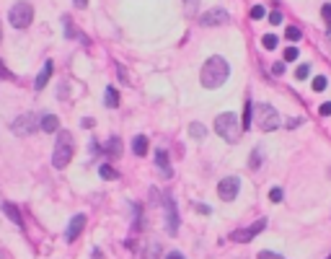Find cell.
Instances as JSON below:
<instances>
[{"label":"cell","instance_id":"6da1fadb","mask_svg":"<svg viewBox=\"0 0 331 259\" xmlns=\"http://www.w3.org/2000/svg\"><path fill=\"white\" fill-rule=\"evenodd\" d=\"M228 75H230V68H228V63H225V57L212 55V57H210L207 63L202 65L200 81H202L204 88H220L225 81H228Z\"/></svg>","mask_w":331,"mask_h":259},{"label":"cell","instance_id":"7a4b0ae2","mask_svg":"<svg viewBox=\"0 0 331 259\" xmlns=\"http://www.w3.org/2000/svg\"><path fill=\"white\" fill-rule=\"evenodd\" d=\"M215 132L220 135V138L225 140V143H238L240 140V125H238V114L236 112H222V114H218V119H215Z\"/></svg>","mask_w":331,"mask_h":259},{"label":"cell","instance_id":"3957f363","mask_svg":"<svg viewBox=\"0 0 331 259\" xmlns=\"http://www.w3.org/2000/svg\"><path fill=\"white\" fill-rule=\"evenodd\" d=\"M72 150H75V143H72V135L68 130H60L57 132V143H54V153H52V166L54 169H65L72 158Z\"/></svg>","mask_w":331,"mask_h":259},{"label":"cell","instance_id":"277c9868","mask_svg":"<svg viewBox=\"0 0 331 259\" xmlns=\"http://www.w3.org/2000/svg\"><path fill=\"white\" fill-rule=\"evenodd\" d=\"M254 119H256V125H259L262 132H272V130H277L282 125V117H280V112L272 104H259L256 109H254Z\"/></svg>","mask_w":331,"mask_h":259},{"label":"cell","instance_id":"5b68a950","mask_svg":"<svg viewBox=\"0 0 331 259\" xmlns=\"http://www.w3.org/2000/svg\"><path fill=\"white\" fill-rule=\"evenodd\" d=\"M32 19H34V8L28 3H24V0H18L8 13V21H10L13 29H28L32 26Z\"/></svg>","mask_w":331,"mask_h":259},{"label":"cell","instance_id":"8992f818","mask_svg":"<svg viewBox=\"0 0 331 259\" xmlns=\"http://www.w3.org/2000/svg\"><path fill=\"white\" fill-rule=\"evenodd\" d=\"M39 130V117L36 114H21V117H16L10 122V132L13 135H34Z\"/></svg>","mask_w":331,"mask_h":259},{"label":"cell","instance_id":"52a82bcc","mask_svg":"<svg viewBox=\"0 0 331 259\" xmlns=\"http://www.w3.org/2000/svg\"><path fill=\"white\" fill-rule=\"evenodd\" d=\"M266 228V218H259V220H254L248 228H238V231H233L230 233V238L236 241V243H248V241H254L262 231Z\"/></svg>","mask_w":331,"mask_h":259},{"label":"cell","instance_id":"ba28073f","mask_svg":"<svg viewBox=\"0 0 331 259\" xmlns=\"http://www.w3.org/2000/svg\"><path fill=\"white\" fill-rule=\"evenodd\" d=\"M238 189H240V179L238 176H225V179L218 181V194L225 202H233L238 197Z\"/></svg>","mask_w":331,"mask_h":259},{"label":"cell","instance_id":"9c48e42d","mask_svg":"<svg viewBox=\"0 0 331 259\" xmlns=\"http://www.w3.org/2000/svg\"><path fill=\"white\" fill-rule=\"evenodd\" d=\"M163 205H166V233L168 236H176L178 231V210H176V202L171 194L163 197Z\"/></svg>","mask_w":331,"mask_h":259},{"label":"cell","instance_id":"30bf717a","mask_svg":"<svg viewBox=\"0 0 331 259\" xmlns=\"http://www.w3.org/2000/svg\"><path fill=\"white\" fill-rule=\"evenodd\" d=\"M228 21H230V16H228V11H225V8H210V11H204L200 16L202 26H222Z\"/></svg>","mask_w":331,"mask_h":259},{"label":"cell","instance_id":"8fae6325","mask_svg":"<svg viewBox=\"0 0 331 259\" xmlns=\"http://www.w3.org/2000/svg\"><path fill=\"white\" fill-rule=\"evenodd\" d=\"M86 215L83 212H78V215H72V220H70V225H68V241H75V238H80V233H83V228H86Z\"/></svg>","mask_w":331,"mask_h":259},{"label":"cell","instance_id":"7c38bea8","mask_svg":"<svg viewBox=\"0 0 331 259\" xmlns=\"http://www.w3.org/2000/svg\"><path fill=\"white\" fill-rule=\"evenodd\" d=\"M52 73H54V65H52V60H47V63H44V68H42V73L36 75L34 88H36V91H44V86H47L50 78H52Z\"/></svg>","mask_w":331,"mask_h":259},{"label":"cell","instance_id":"4fadbf2b","mask_svg":"<svg viewBox=\"0 0 331 259\" xmlns=\"http://www.w3.org/2000/svg\"><path fill=\"white\" fill-rule=\"evenodd\" d=\"M62 24H65V37L68 39H78V42H83V44H88V37L80 32V29L78 26H75L70 19H62Z\"/></svg>","mask_w":331,"mask_h":259},{"label":"cell","instance_id":"5bb4252c","mask_svg":"<svg viewBox=\"0 0 331 259\" xmlns=\"http://www.w3.org/2000/svg\"><path fill=\"white\" fill-rule=\"evenodd\" d=\"M156 163L166 179H171V163H168V153L166 150H156Z\"/></svg>","mask_w":331,"mask_h":259},{"label":"cell","instance_id":"9a60e30c","mask_svg":"<svg viewBox=\"0 0 331 259\" xmlns=\"http://www.w3.org/2000/svg\"><path fill=\"white\" fill-rule=\"evenodd\" d=\"M39 127H42L44 132H50V135H52V132H57V130H60V119H57L54 114H44V117H42V122H39Z\"/></svg>","mask_w":331,"mask_h":259},{"label":"cell","instance_id":"2e32d148","mask_svg":"<svg viewBox=\"0 0 331 259\" xmlns=\"http://www.w3.org/2000/svg\"><path fill=\"white\" fill-rule=\"evenodd\" d=\"M3 212H6V215L13 220V223H16L18 228H24V220H21V212H18V207L16 205H13V202H3Z\"/></svg>","mask_w":331,"mask_h":259},{"label":"cell","instance_id":"e0dca14e","mask_svg":"<svg viewBox=\"0 0 331 259\" xmlns=\"http://www.w3.org/2000/svg\"><path fill=\"white\" fill-rule=\"evenodd\" d=\"M104 156H112V158H119L122 156V140L119 138H112L106 143V148H104Z\"/></svg>","mask_w":331,"mask_h":259},{"label":"cell","instance_id":"ac0fdd59","mask_svg":"<svg viewBox=\"0 0 331 259\" xmlns=\"http://www.w3.org/2000/svg\"><path fill=\"white\" fill-rule=\"evenodd\" d=\"M251 119H254V106H251V99H246L244 101V117H240V130H248Z\"/></svg>","mask_w":331,"mask_h":259},{"label":"cell","instance_id":"d6986e66","mask_svg":"<svg viewBox=\"0 0 331 259\" xmlns=\"http://www.w3.org/2000/svg\"><path fill=\"white\" fill-rule=\"evenodd\" d=\"M132 150H134V156H145L148 153V138H145V135H134Z\"/></svg>","mask_w":331,"mask_h":259},{"label":"cell","instance_id":"ffe728a7","mask_svg":"<svg viewBox=\"0 0 331 259\" xmlns=\"http://www.w3.org/2000/svg\"><path fill=\"white\" fill-rule=\"evenodd\" d=\"M104 104L109 106V109H114V106H119V91L114 86L106 88V96H104Z\"/></svg>","mask_w":331,"mask_h":259},{"label":"cell","instance_id":"44dd1931","mask_svg":"<svg viewBox=\"0 0 331 259\" xmlns=\"http://www.w3.org/2000/svg\"><path fill=\"white\" fill-rule=\"evenodd\" d=\"M189 135L194 140H204V125H202V122H192V125H189Z\"/></svg>","mask_w":331,"mask_h":259},{"label":"cell","instance_id":"7402d4cb","mask_svg":"<svg viewBox=\"0 0 331 259\" xmlns=\"http://www.w3.org/2000/svg\"><path fill=\"white\" fill-rule=\"evenodd\" d=\"M98 174H101V179H106V181H112V179H116L119 174L112 169L109 163H104V166H98Z\"/></svg>","mask_w":331,"mask_h":259},{"label":"cell","instance_id":"603a6c76","mask_svg":"<svg viewBox=\"0 0 331 259\" xmlns=\"http://www.w3.org/2000/svg\"><path fill=\"white\" fill-rule=\"evenodd\" d=\"M158 254H160V246H158L156 241H150L148 243V251L142 254V259H158Z\"/></svg>","mask_w":331,"mask_h":259},{"label":"cell","instance_id":"cb8c5ba5","mask_svg":"<svg viewBox=\"0 0 331 259\" xmlns=\"http://www.w3.org/2000/svg\"><path fill=\"white\" fill-rule=\"evenodd\" d=\"M264 16H266V8H264V6H254V8H251V19H254V21H262Z\"/></svg>","mask_w":331,"mask_h":259},{"label":"cell","instance_id":"d4e9b609","mask_svg":"<svg viewBox=\"0 0 331 259\" xmlns=\"http://www.w3.org/2000/svg\"><path fill=\"white\" fill-rule=\"evenodd\" d=\"M310 75V65H298V70H295V78L298 81H306Z\"/></svg>","mask_w":331,"mask_h":259},{"label":"cell","instance_id":"484cf974","mask_svg":"<svg viewBox=\"0 0 331 259\" xmlns=\"http://www.w3.org/2000/svg\"><path fill=\"white\" fill-rule=\"evenodd\" d=\"M248 166H251V169H259V166H262V150H259V148L251 153V161H248Z\"/></svg>","mask_w":331,"mask_h":259},{"label":"cell","instance_id":"4316f807","mask_svg":"<svg viewBox=\"0 0 331 259\" xmlns=\"http://www.w3.org/2000/svg\"><path fill=\"white\" fill-rule=\"evenodd\" d=\"M284 37H288L290 42H298V39H300V29H298V26H288V32H284Z\"/></svg>","mask_w":331,"mask_h":259},{"label":"cell","instance_id":"83f0119b","mask_svg":"<svg viewBox=\"0 0 331 259\" xmlns=\"http://www.w3.org/2000/svg\"><path fill=\"white\" fill-rule=\"evenodd\" d=\"M262 44H264L266 50H274V47H277V37H274V34H266V37L262 39Z\"/></svg>","mask_w":331,"mask_h":259},{"label":"cell","instance_id":"f1b7e54d","mask_svg":"<svg viewBox=\"0 0 331 259\" xmlns=\"http://www.w3.org/2000/svg\"><path fill=\"white\" fill-rule=\"evenodd\" d=\"M282 57H284V63H292V60H298V50L295 47H288L282 52Z\"/></svg>","mask_w":331,"mask_h":259},{"label":"cell","instance_id":"f546056e","mask_svg":"<svg viewBox=\"0 0 331 259\" xmlns=\"http://www.w3.org/2000/svg\"><path fill=\"white\" fill-rule=\"evenodd\" d=\"M328 86V81L324 78V75H318V78H313V91H324Z\"/></svg>","mask_w":331,"mask_h":259},{"label":"cell","instance_id":"4dcf8cb0","mask_svg":"<svg viewBox=\"0 0 331 259\" xmlns=\"http://www.w3.org/2000/svg\"><path fill=\"white\" fill-rule=\"evenodd\" d=\"M282 197H284V192L280 187H274L272 192H269V200H272V202H282Z\"/></svg>","mask_w":331,"mask_h":259},{"label":"cell","instance_id":"1f68e13d","mask_svg":"<svg viewBox=\"0 0 331 259\" xmlns=\"http://www.w3.org/2000/svg\"><path fill=\"white\" fill-rule=\"evenodd\" d=\"M184 8H186V13H194L200 8V0H184Z\"/></svg>","mask_w":331,"mask_h":259},{"label":"cell","instance_id":"d6a6232c","mask_svg":"<svg viewBox=\"0 0 331 259\" xmlns=\"http://www.w3.org/2000/svg\"><path fill=\"white\" fill-rule=\"evenodd\" d=\"M194 210L202 212V215H210V212H212V210H210V205H204V202H194Z\"/></svg>","mask_w":331,"mask_h":259},{"label":"cell","instance_id":"836d02e7","mask_svg":"<svg viewBox=\"0 0 331 259\" xmlns=\"http://www.w3.org/2000/svg\"><path fill=\"white\" fill-rule=\"evenodd\" d=\"M321 16H324L326 24H331V3H326V6L321 8Z\"/></svg>","mask_w":331,"mask_h":259},{"label":"cell","instance_id":"e575fe53","mask_svg":"<svg viewBox=\"0 0 331 259\" xmlns=\"http://www.w3.org/2000/svg\"><path fill=\"white\" fill-rule=\"evenodd\" d=\"M0 78H3V81H8V78H13V73L3 65V60H0Z\"/></svg>","mask_w":331,"mask_h":259},{"label":"cell","instance_id":"d590c367","mask_svg":"<svg viewBox=\"0 0 331 259\" xmlns=\"http://www.w3.org/2000/svg\"><path fill=\"white\" fill-rule=\"evenodd\" d=\"M256 259H284V256H280V254H274V251H259Z\"/></svg>","mask_w":331,"mask_h":259},{"label":"cell","instance_id":"8d00e7d4","mask_svg":"<svg viewBox=\"0 0 331 259\" xmlns=\"http://www.w3.org/2000/svg\"><path fill=\"white\" fill-rule=\"evenodd\" d=\"M269 21H272L274 26H277V24H282V13H280V11H272V13H269Z\"/></svg>","mask_w":331,"mask_h":259},{"label":"cell","instance_id":"74e56055","mask_svg":"<svg viewBox=\"0 0 331 259\" xmlns=\"http://www.w3.org/2000/svg\"><path fill=\"white\" fill-rule=\"evenodd\" d=\"M272 73H274V75H282V73H284V63H274V65H272Z\"/></svg>","mask_w":331,"mask_h":259},{"label":"cell","instance_id":"f35d334b","mask_svg":"<svg viewBox=\"0 0 331 259\" xmlns=\"http://www.w3.org/2000/svg\"><path fill=\"white\" fill-rule=\"evenodd\" d=\"M88 148H91V153H94V156H98V153H101V145H98L96 140H91V145H88Z\"/></svg>","mask_w":331,"mask_h":259},{"label":"cell","instance_id":"ab89813d","mask_svg":"<svg viewBox=\"0 0 331 259\" xmlns=\"http://www.w3.org/2000/svg\"><path fill=\"white\" fill-rule=\"evenodd\" d=\"M321 114H324V117H326V114H331V101L321 104Z\"/></svg>","mask_w":331,"mask_h":259},{"label":"cell","instance_id":"60d3db41","mask_svg":"<svg viewBox=\"0 0 331 259\" xmlns=\"http://www.w3.org/2000/svg\"><path fill=\"white\" fill-rule=\"evenodd\" d=\"M166 259H184V254H182V251H171V254L166 256Z\"/></svg>","mask_w":331,"mask_h":259},{"label":"cell","instance_id":"b9f144b4","mask_svg":"<svg viewBox=\"0 0 331 259\" xmlns=\"http://www.w3.org/2000/svg\"><path fill=\"white\" fill-rule=\"evenodd\" d=\"M80 125H83V127H91V125H94V119H91V117H86V119H80Z\"/></svg>","mask_w":331,"mask_h":259},{"label":"cell","instance_id":"7bdbcfd3","mask_svg":"<svg viewBox=\"0 0 331 259\" xmlns=\"http://www.w3.org/2000/svg\"><path fill=\"white\" fill-rule=\"evenodd\" d=\"M72 3L78 6V8H86V6H88V0H72Z\"/></svg>","mask_w":331,"mask_h":259},{"label":"cell","instance_id":"ee69618b","mask_svg":"<svg viewBox=\"0 0 331 259\" xmlns=\"http://www.w3.org/2000/svg\"><path fill=\"white\" fill-rule=\"evenodd\" d=\"M94 259H104V251L101 249H94Z\"/></svg>","mask_w":331,"mask_h":259},{"label":"cell","instance_id":"f6af8a7d","mask_svg":"<svg viewBox=\"0 0 331 259\" xmlns=\"http://www.w3.org/2000/svg\"><path fill=\"white\" fill-rule=\"evenodd\" d=\"M328 39H331V24H328Z\"/></svg>","mask_w":331,"mask_h":259},{"label":"cell","instance_id":"bcb514c9","mask_svg":"<svg viewBox=\"0 0 331 259\" xmlns=\"http://www.w3.org/2000/svg\"><path fill=\"white\" fill-rule=\"evenodd\" d=\"M328 259H331V256H328Z\"/></svg>","mask_w":331,"mask_h":259}]
</instances>
